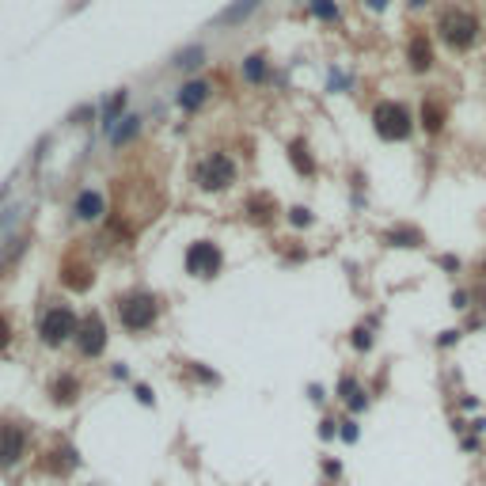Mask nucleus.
I'll use <instances>...</instances> for the list:
<instances>
[{"label":"nucleus","instance_id":"obj_1","mask_svg":"<svg viewBox=\"0 0 486 486\" xmlns=\"http://www.w3.org/2000/svg\"><path fill=\"white\" fill-rule=\"evenodd\" d=\"M437 31H441V39L452 46V50H467V46H475V39H479V20H475L471 12H464V8H445L441 20H437Z\"/></svg>","mask_w":486,"mask_h":486},{"label":"nucleus","instance_id":"obj_2","mask_svg":"<svg viewBox=\"0 0 486 486\" xmlns=\"http://www.w3.org/2000/svg\"><path fill=\"white\" fill-rule=\"evenodd\" d=\"M372 126H376V133L384 137V141H407L410 137V110L403 103H380L376 110H372Z\"/></svg>","mask_w":486,"mask_h":486},{"label":"nucleus","instance_id":"obj_3","mask_svg":"<svg viewBox=\"0 0 486 486\" xmlns=\"http://www.w3.org/2000/svg\"><path fill=\"white\" fill-rule=\"evenodd\" d=\"M118 320L129 331H145L156 323V296L152 293H129L118 301Z\"/></svg>","mask_w":486,"mask_h":486},{"label":"nucleus","instance_id":"obj_4","mask_svg":"<svg viewBox=\"0 0 486 486\" xmlns=\"http://www.w3.org/2000/svg\"><path fill=\"white\" fill-rule=\"evenodd\" d=\"M77 331H80V323H77V315H72V308H61V304L50 308V312L42 315V327H39L46 346H61V342L77 339Z\"/></svg>","mask_w":486,"mask_h":486},{"label":"nucleus","instance_id":"obj_5","mask_svg":"<svg viewBox=\"0 0 486 486\" xmlns=\"http://www.w3.org/2000/svg\"><path fill=\"white\" fill-rule=\"evenodd\" d=\"M198 183H202V190H228L236 183V164L224 152H209L198 167Z\"/></svg>","mask_w":486,"mask_h":486},{"label":"nucleus","instance_id":"obj_6","mask_svg":"<svg viewBox=\"0 0 486 486\" xmlns=\"http://www.w3.org/2000/svg\"><path fill=\"white\" fill-rule=\"evenodd\" d=\"M186 270H190L194 277H213L221 270V247L209 243V239L190 243V251H186Z\"/></svg>","mask_w":486,"mask_h":486},{"label":"nucleus","instance_id":"obj_7","mask_svg":"<svg viewBox=\"0 0 486 486\" xmlns=\"http://www.w3.org/2000/svg\"><path fill=\"white\" fill-rule=\"evenodd\" d=\"M77 342H80V353L84 357H99L103 346H107V327H103L99 315H88L77 331Z\"/></svg>","mask_w":486,"mask_h":486},{"label":"nucleus","instance_id":"obj_8","mask_svg":"<svg viewBox=\"0 0 486 486\" xmlns=\"http://www.w3.org/2000/svg\"><path fill=\"white\" fill-rule=\"evenodd\" d=\"M23 448H27V437L20 426H0V467H15L23 460Z\"/></svg>","mask_w":486,"mask_h":486},{"label":"nucleus","instance_id":"obj_9","mask_svg":"<svg viewBox=\"0 0 486 486\" xmlns=\"http://www.w3.org/2000/svg\"><path fill=\"white\" fill-rule=\"evenodd\" d=\"M407 61H410V69H414V72H426L429 65H433V46H429L426 34H414V39H410Z\"/></svg>","mask_w":486,"mask_h":486},{"label":"nucleus","instance_id":"obj_10","mask_svg":"<svg viewBox=\"0 0 486 486\" xmlns=\"http://www.w3.org/2000/svg\"><path fill=\"white\" fill-rule=\"evenodd\" d=\"M209 84L205 80H190V84H183L179 88V107L183 110H198V107H205V99H209Z\"/></svg>","mask_w":486,"mask_h":486},{"label":"nucleus","instance_id":"obj_11","mask_svg":"<svg viewBox=\"0 0 486 486\" xmlns=\"http://www.w3.org/2000/svg\"><path fill=\"white\" fill-rule=\"evenodd\" d=\"M103 209H107V205H103V194H99V190H80L77 209H72V213H77L80 221H99Z\"/></svg>","mask_w":486,"mask_h":486},{"label":"nucleus","instance_id":"obj_12","mask_svg":"<svg viewBox=\"0 0 486 486\" xmlns=\"http://www.w3.org/2000/svg\"><path fill=\"white\" fill-rule=\"evenodd\" d=\"M258 4H263V0H236L232 8H224V12L217 15V27H236V23H243Z\"/></svg>","mask_w":486,"mask_h":486},{"label":"nucleus","instance_id":"obj_13","mask_svg":"<svg viewBox=\"0 0 486 486\" xmlns=\"http://www.w3.org/2000/svg\"><path fill=\"white\" fill-rule=\"evenodd\" d=\"M126 103H129V96H126V88H121V91L110 96L107 107H103V121H99V126L107 129V133H114V129H118V118H121V110H126Z\"/></svg>","mask_w":486,"mask_h":486},{"label":"nucleus","instance_id":"obj_14","mask_svg":"<svg viewBox=\"0 0 486 486\" xmlns=\"http://www.w3.org/2000/svg\"><path fill=\"white\" fill-rule=\"evenodd\" d=\"M422 126H426V133H441L445 129V107L433 96L422 103Z\"/></svg>","mask_w":486,"mask_h":486},{"label":"nucleus","instance_id":"obj_15","mask_svg":"<svg viewBox=\"0 0 486 486\" xmlns=\"http://www.w3.org/2000/svg\"><path fill=\"white\" fill-rule=\"evenodd\" d=\"M77 395H80V384H77V376H69V372H65V376H58L53 380V403H77Z\"/></svg>","mask_w":486,"mask_h":486},{"label":"nucleus","instance_id":"obj_16","mask_svg":"<svg viewBox=\"0 0 486 486\" xmlns=\"http://www.w3.org/2000/svg\"><path fill=\"white\" fill-rule=\"evenodd\" d=\"M243 80H247V84H263L266 80V58H263V53L243 58Z\"/></svg>","mask_w":486,"mask_h":486},{"label":"nucleus","instance_id":"obj_17","mask_svg":"<svg viewBox=\"0 0 486 486\" xmlns=\"http://www.w3.org/2000/svg\"><path fill=\"white\" fill-rule=\"evenodd\" d=\"M289 156H293V167H296L301 175H315V160L308 156V145H304V141H293Z\"/></svg>","mask_w":486,"mask_h":486},{"label":"nucleus","instance_id":"obj_18","mask_svg":"<svg viewBox=\"0 0 486 486\" xmlns=\"http://www.w3.org/2000/svg\"><path fill=\"white\" fill-rule=\"evenodd\" d=\"M137 133H141V118H126V126H118L114 133H110V141H114V148H121V145L133 141Z\"/></svg>","mask_w":486,"mask_h":486},{"label":"nucleus","instance_id":"obj_19","mask_svg":"<svg viewBox=\"0 0 486 486\" xmlns=\"http://www.w3.org/2000/svg\"><path fill=\"white\" fill-rule=\"evenodd\" d=\"M205 61V46H186L183 53H175V65H179V69H198V65Z\"/></svg>","mask_w":486,"mask_h":486},{"label":"nucleus","instance_id":"obj_20","mask_svg":"<svg viewBox=\"0 0 486 486\" xmlns=\"http://www.w3.org/2000/svg\"><path fill=\"white\" fill-rule=\"evenodd\" d=\"M388 243H395V247H422V232L395 228V232H388Z\"/></svg>","mask_w":486,"mask_h":486},{"label":"nucleus","instance_id":"obj_21","mask_svg":"<svg viewBox=\"0 0 486 486\" xmlns=\"http://www.w3.org/2000/svg\"><path fill=\"white\" fill-rule=\"evenodd\" d=\"M342 399H346V403H350L353 410H364V403H369V399H364V391H361L357 384H353L350 376L342 380Z\"/></svg>","mask_w":486,"mask_h":486},{"label":"nucleus","instance_id":"obj_22","mask_svg":"<svg viewBox=\"0 0 486 486\" xmlns=\"http://www.w3.org/2000/svg\"><path fill=\"white\" fill-rule=\"evenodd\" d=\"M312 15L323 23H334L339 20V4H334V0H312Z\"/></svg>","mask_w":486,"mask_h":486},{"label":"nucleus","instance_id":"obj_23","mask_svg":"<svg viewBox=\"0 0 486 486\" xmlns=\"http://www.w3.org/2000/svg\"><path fill=\"white\" fill-rule=\"evenodd\" d=\"M289 221H293V224H296V228H304V224H312V213H308V209H304V205H296V209H293V213H289Z\"/></svg>","mask_w":486,"mask_h":486},{"label":"nucleus","instance_id":"obj_24","mask_svg":"<svg viewBox=\"0 0 486 486\" xmlns=\"http://www.w3.org/2000/svg\"><path fill=\"white\" fill-rule=\"evenodd\" d=\"M353 346H357V350H369V346H372V334L364 331V327H361V331H353Z\"/></svg>","mask_w":486,"mask_h":486},{"label":"nucleus","instance_id":"obj_25","mask_svg":"<svg viewBox=\"0 0 486 486\" xmlns=\"http://www.w3.org/2000/svg\"><path fill=\"white\" fill-rule=\"evenodd\" d=\"M8 342H12V327H8V320L0 315V350H8Z\"/></svg>","mask_w":486,"mask_h":486},{"label":"nucleus","instance_id":"obj_26","mask_svg":"<svg viewBox=\"0 0 486 486\" xmlns=\"http://www.w3.org/2000/svg\"><path fill=\"white\" fill-rule=\"evenodd\" d=\"M339 433H342V441H357V426H353V422H342Z\"/></svg>","mask_w":486,"mask_h":486},{"label":"nucleus","instance_id":"obj_27","mask_svg":"<svg viewBox=\"0 0 486 486\" xmlns=\"http://www.w3.org/2000/svg\"><path fill=\"white\" fill-rule=\"evenodd\" d=\"M137 399H141V403H152V391H148V388L141 384V388H137Z\"/></svg>","mask_w":486,"mask_h":486},{"label":"nucleus","instance_id":"obj_28","mask_svg":"<svg viewBox=\"0 0 486 486\" xmlns=\"http://www.w3.org/2000/svg\"><path fill=\"white\" fill-rule=\"evenodd\" d=\"M388 4V0H369V8H384Z\"/></svg>","mask_w":486,"mask_h":486},{"label":"nucleus","instance_id":"obj_29","mask_svg":"<svg viewBox=\"0 0 486 486\" xmlns=\"http://www.w3.org/2000/svg\"><path fill=\"white\" fill-rule=\"evenodd\" d=\"M410 4H414V8H422V4H429V0H410Z\"/></svg>","mask_w":486,"mask_h":486}]
</instances>
